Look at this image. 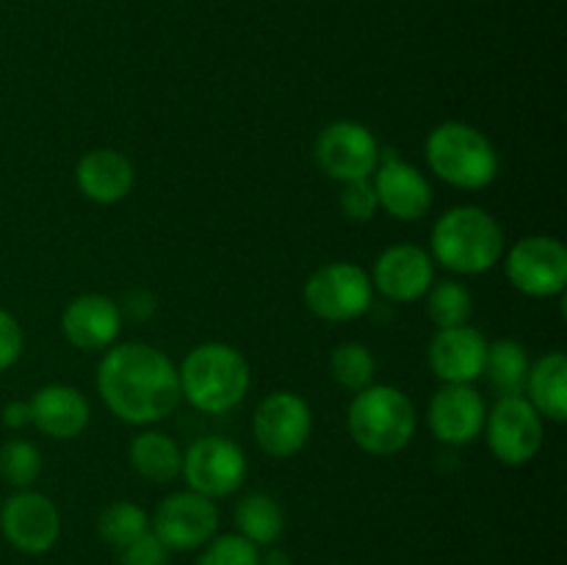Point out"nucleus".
Here are the masks:
<instances>
[{
  "label": "nucleus",
  "mask_w": 567,
  "mask_h": 565,
  "mask_svg": "<svg viewBox=\"0 0 567 565\" xmlns=\"http://www.w3.org/2000/svg\"><path fill=\"white\" fill-rule=\"evenodd\" d=\"M97 391L116 419L155 424L181 402L175 363L150 343H120L97 366Z\"/></svg>",
  "instance_id": "1"
},
{
  "label": "nucleus",
  "mask_w": 567,
  "mask_h": 565,
  "mask_svg": "<svg viewBox=\"0 0 567 565\" xmlns=\"http://www.w3.org/2000/svg\"><path fill=\"white\" fill-rule=\"evenodd\" d=\"M181 397L199 413L219 415L236 408L249 391V366L236 347L221 341L199 343L177 369Z\"/></svg>",
  "instance_id": "2"
},
{
  "label": "nucleus",
  "mask_w": 567,
  "mask_h": 565,
  "mask_svg": "<svg viewBox=\"0 0 567 565\" xmlns=\"http://www.w3.org/2000/svg\"><path fill=\"white\" fill-rule=\"evenodd\" d=\"M432 255L460 275H482L504 255V230L487 210L460 205L432 227Z\"/></svg>",
  "instance_id": "3"
},
{
  "label": "nucleus",
  "mask_w": 567,
  "mask_h": 565,
  "mask_svg": "<svg viewBox=\"0 0 567 565\" xmlns=\"http://www.w3.org/2000/svg\"><path fill=\"white\" fill-rule=\"evenodd\" d=\"M349 435L363 452L388 458L413 441V402L393 386H365L349 404Z\"/></svg>",
  "instance_id": "4"
},
{
  "label": "nucleus",
  "mask_w": 567,
  "mask_h": 565,
  "mask_svg": "<svg viewBox=\"0 0 567 565\" xmlns=\"http://www.w3.org/2000/svg\"><path fill=\"white\" fill-rule=\"evenodd\" d=\"M426 164L441 181L460 188H485L498 175L496 147L465 122H443L426 136Z\"/></svg>",
  "instance_id": "5"
},
{
  "label": "nucleus",
  "mask_w": 567,
  "mask_h": 565,
  "mask_svg": "<svg viewBox=\"0 0 567 565\" xmlns=\"http://www.w3.org/2000/svg\"><path fill=\"white\" fill-rule=\"evenodd\" d=\"M374 286L363 266L327 264L316 269L305 282V302L319 319L327 321H352L371 308Z\"/></svg>",
  "instance_id": "6"
},
{
  "label": "nucleus",
  "mask_w": 567,
  "mask_h": 565,
  "mask_svg": "<svg viewBox=\"0 0 567 565\" xmlns=\"http://www.w3.org/2000/svg\"><path fill=\"white\" fill-rule=\"evenodd\" d=\"M181 474L194 493L208 499L230 496L247 480V454L227 438L205 435L186 449Z\"/></svg>",
  "instance_id": "7"
},
{
  "label": "nucleus",
  "mask_w": 567,
  "mask_h": 565,
  "mask_svg": "<svg viewBox=\"0 0 567 565\" xmlns=\"http://www.w3.org/2000/svg\"><path fill=\"white\" fill-rule=\"evenodd\" d=\"M316 164L332 181H365L380 164V142L363 122H330L316 138Z\"/></svg>",
  "instance_id": "8"
},
{
  "label": "nucleus",
  "mask_w": 567,
  "mask_h": 565,
  "mask_svg": "<svg viewBox=\"0 0 567 565\" xmlns=\"http://www.w3.org/2000/svg\"><path fill=\"white\" fill-rule=\"evenodd\" d=\"M487 443L504 465H526L543 446V415L524 397H498L485 415Z\"/></svg>",
  "instance_id": "9"
},
{
  "label": "nucleus",
  "mask_w": 567,
  "mask_h": 565,
  "mask_svg": "<svg viewBox=\"0 0 567 565\" xmlns=\"http://www.w3.org/2000/svg\"><path fill=\"white\" fill-rule=\"evenodd\" d=\"M219 510L214 499L194 491L166 496L153 515V532L169 552H192L216 535Z\"/></svg>",
  "instance_id": "10"
},
{
  "label": "nucleus",
  "mask_w": 567,
  "mask_h": 565,
  "mask_svg": "<svg viewBox=\"0 0 567 565\" xmlns=\"http://www.w3.org/2000/svg\"><path fill=\"white\" fill-rule=\"evenodd\" d=\"M507 277L529 297H557L567 286V249L554 236H526L509 249Z\"/></svg>",
  "instance_id": "11"
},
{
  "label": "nucleus",
  "mask_w": 567,
  "mask_h": 565,
  "mask_svg": "<svg viewBox=\"0 0 567 565\" xmlns=\"http://www.w3.org/2000/svg\"><path fill=\"white\" fill-rule=\"evenodd\" d=\"M313 415L308 402L291 391H275L258 404L252 432L258 446L271 458H291L308 443Z\"/></svg>",
  "instance_id": "12"
},
{
  "label": "nucleus",
  "mask_w": 567,
  "mask_h": 565,
  "mask_svg": "<svg viewBox=\"0 0 567 565\" xmlns=\"http://www.w3.org/2000/svg\"><path fill=\"white\" fill-rule=\"evenodd\" d=\"M0 530L6 541L25 554H44L55 546L61 532V518L55 504L44 493L28 491L9 496L0 510Z\"/></svg>",
  "instance_id": "13"
},
{
  "label": "nucleus",
  "mask_w": 567,
  "mask_h": 565,
  "mask_svg": "<svg viewBox=\"0 0 567 565\" xmlns=\"http://www.w3.org/2000/svg\"><path fill=\"white\" fill-rule=\"evenodd\" d=\"M371 186H374L380 208L402 222L421 219L432 208L430 181L413 164L399 158L393 150H380V164H377Z\"/></svg>",
  "instance_id": "14"
},
{
  "label": "nucleus",
  "mask_w": 567,
  "mask_h": 565,
  "mask_svg": "<svg viewBox=\"0 0 567 565\" xmlns=\"http://www.w3.org/2000/svg\"><path fill=\"white\" fill-rule=\"evenodd\" d=\"M435 282V264L426 249L415 244H396L377 258L371 286L391 302H415Z\"/></svg>",
  "instance_id": "15"
},
{
  "label": "nucleus",
  "mask_w": 567,
  "mask_h": 565,
  "mask_svg": "<svg viewBox=\"0 0 567 565\" xmlns=\"http://www.w3.org/2000/svg\"><path fill=\"white\" fill-rule=\"evenodd\" d=\"M485 399L480 391L460 382H446L430 402V427L437 441L449 446H465L480 438L485 427Z\"/></svg>",
  "instance_id": "16"
},
{
  "label": "nucleus",
  "mask_w": 567,
  "mask_h": 565,
  "mask_svg": "<svg viewBox=\"0 0 567 565\" xmlns=\"http://www.w3.org/2000/svg\"><path fill=\"white\" fill-rule=\"evenodd\" d=\"M487 355V338L476 327L460 325L437 330L430 343L432 374L443 382H460L471 386L482 377Z\"/></svg>",
  "instance_id": "17"
},
{
  "label": "nucleus",
  "mask_w": 567,
  "mask_h": 565,
  "mask_svg": "<svg viewBox=\"0 0 567 565\" xmlns=\"http://www.w3.org/2000/svg\"><path fill=\"white\" fill-rule=\"evenodd\" d=\"M120 305L114 299L103 297V294L75 297L64 308V316H61V330H64L66 341L75 349H86V352L111 347L114 338L120 336Z\"/></svg>",
  "instance_id": "18"
},
{
  "label": "nucleus",
  "mask_w": 567,
  "mask_h": 565,
  "mask_svg": "<svg viewBox=\"0 0 567 565\" xmlns=\"http://www.w3.org/2000/svg\"><path fill=\"white\" fill-rule=\"evenodd\" d=\"M133 172L131 158L111 147L89 150L75 170V183L81 194L92 203L100 205H114L125 199L133 188Z\"/></svg>",
  "instance_id": "19"
},
{
  "label": "nucleus",
  "mask_w": 567,
  "mask_h": 565,
  "mask_svg": "<svg viewBox=\"0 0 567 565\" xmlns=\"http://www.w3.org/2000/svg\"><path fill=\"white\" fill-rule=\"evenodd\" d=\"M89 415L92 410H89L86 397L78 388L61 386V382L39 388L31 399V424L59 441L81 435L89 424Z\"/></svg>",
  "instance_id": "20"
},
{
  "label": "nucleus",
  "mask_w": 567,
  "mask_h": 565,
  "mask_svg": "<svg viewBox=\"0 0 567 565\" xmlns=\"http://www.w3.org/2000/svg\"><path fill=\"white\" fill-rule=\"evenodd\" d=\"M532 408L546 419L563 424L567 419V358L563 352H551L537 360L526 380Z\"/></svg>",
  "instance_id": "21"
},
{
  "label": "nucleus",
  "mask_w": 567,
  "mask_h": 565,
  "mask_svg": "<svg viewBox=\"0 0 567 565\" xmlns=\"http://www.w3.org/2000/svg\"><path fill=\"white\" fill-rule=\"evenodd\" d=\"M529 355H526V347L520 341L502 338V341L487 343L482 374L487 377V382H491L498 397H520L526 380H529Z\"/></svg>",
  "instance_id": "22"
},
{
  "label": "nucleus",
  "mask_w": 567,
  "mask_h": 565,
  "mask_svg": "<svg viewBox=\"0 0 567 565\" xmlns=\"http://www.w3.org/2000/svg\"><path fill=\"white\" fill-rule=\"evenodd\" d=\"M131 465L150 482H169L181 474L183 454L164 432H142L131 443Z\"/></svg>",
  "instance_id": "23"
},
{
  "label": "nucleus",
  "mask_w": 567,
  "mask_h": 565,
  "mask_svg": "<svg viewBox=\"0 0 567 565\" xmlns=\"http://www.w3.org/2000/svg\"><path fill=\"white\" fill-rule=\"evenodd\" d=\"M236 524L238 535L247 537L255 546H269L282 535V507L275 496L269 493H249L238 502L236 507Z\"/></svg>",
  "instance_id": "24"
},
{
  "label": "nucleus",
  "mask_w": 567,
  "mask_h": 565,
  "mask_svg": "<svg viewBox=\"0 0 567 565\" xmlns=\"http://www.w3.org/2000/svg\"><path fill=\"white\" fill-rule=\"evenodd\" d=\"M426 294H430V299H426L430 319L435 321L441 330H446V327L468 325L471 310H474V297H471V291L463 286V282L441 280Z\"/></svg>",
  "instance_id": "25"
},
{
  "label": "nucleus",
  "mask_w": 567,
  "mask_h": 565,
  "mask_svg": "<svg viewBox=\"0 0 567 565\" xmlns=\"http://www.w3.org/2000/svg\"><path fill=\"white\" fill-rule=\"evenodd\" d=\"M150 530V518L138 504L133 502H114L100 513L97 532L105 543L116 548H125L136 537H142Z\"/></svg>",
  "instance_id": "26"
},
{
  "label": "nucleus",
  "mask_w": 567,
  "mask_h": 565,
  "mask_svg": "<svg viewBox=\"0 0 567 565\" xmlns=\"http://www.w3.org/2000/svg\"><path fill=\"white\" fill-rule=\"evenodd\" d=\"M330 371L341 388H349V391H363V388L371 386V380H374L377 360L363 343L347 341V343H338V347L332 349Z\"/></svg>",
  "instance_id": "27"
},
{
  "label": "nucleus",
  "mask_w": 567,
  "mask_h": 565,
  "mask_svg": "<svg viewBox=\"0 0 567 565\" xmlns=\"http://www.w3.org/2000/svg\"><path fill=\"white\" fill-rule=\"evenodd\" d=\"M42 474V454L28 441H9L0 449V476L14 487H31Z\"/></svg>",
  "instance_id": "28"
},
{
  "label": "nucleus",
  "mask_w": 567,
  "mask_h": 565,
  "mask_svg": "<svg viewBox=\"0 0 567 565\" xmlns=\"http://www.w3.org/2000/svg\"><path fill=\"white\" fill-rule=\"evenodd\" d=\"M197 565H260V554L258 546L249 543L247 537L221 535L205 543V552Z\"/></svg>",
  "instance_id": "29"
},
{
  "label": "nucleus",
  "mask_w": 567,
  "mask_h": 565,
  "mask_svg": "<svg viewBox=\"0 0 567 565\" xmlns=\"http://www.w3.org/2000/svg\"><path fill=\"white\" fill-rule=\"evenodd\" d=\"M341 208H343V214L354 222L374 219L380 203H377V192H374V186L369 183V177H365V181L343 183Z\"/></svg>",
  "instance_id": "30"
},
{
  "label": "nucleus",
  "mask_w": 567,
  "mask_h": 565,
  "mask_svg": "<svg viewBox=\"0 0 567 565\" xmlns=\"http://www.w3.org/2000/svg\"><path fill=\"white\" fill-rule=\"evenodd\" d=\"M122 565H169V548L158 541L153 530L144 532L125 548H120Z\"/></svg>",
  "instance_id": "31"
},
{
  "label": "nucleus",
  "mask_w": 567,
  "mask_h": 565,
  "mask_svg": "<svg viewBox=\"0 0 567 565\" xmlns=\"http://www.w3.org/2000/svg\"><path fill=\"white\" fill-rule=\"evenodd\" d=\"M22 355V330L20 321L0 308V371L14 366Z\"/></svg>",
  "instance_id": "32"
},
{
  "label": "nucleus",
  "mask_w": 567,
  "mask_h": 565,
  "mask_svg": "<svg viewBox=\"0 0 567 565\" xmlns=\"http://www.w3.org/2000/svg\"><path fill=\"white\" fill-rule=\"evenodd\" d=\"M120 314L131 321H147L155 314V297L147 288H131L120 305Z\"/></svg>",
  "instance_id": "33"
},
{
  "label": "nucleus",
  "mask_w": 567,
  "mask_h": 565,
  "mask_svg": "<svg viewBox=\"0 0 567 565\" xmlns=\"http://www.w3.org/2000/svg\"><path fill=\"white\" fill-rule=\"evenodd\" d=\"M3 424L11 430H22L31 424V402H9L3 408Z\"/></svg>",
  "instance_id": "34"
},
{
  "label": "nucleus",
  "mask_w": 567,
  "mask_h": 565,
  "mask_svg": "<svg viewBox=\"0 0 567 565\" xmlns=\"http://www.w3.org/2000/svg\"><path fill=\"white\" fill-rule=\"evenodd\" d=\"M260 565H291V557L282 548H271L266 557H260Z\"/></svg>",
  "instance_id": "35"
}]
</instances>
